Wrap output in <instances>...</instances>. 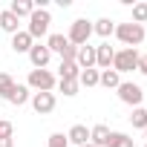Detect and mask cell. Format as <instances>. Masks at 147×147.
I'll use <instances>...</instances> for the list:
<instances>
[{
  "label": "cell",
  "mask_w": 147,
  "mask_h": 147,
  "mask_svg": "<svg viewBox=\"0 0 147 147\" xmlns=\"http://www.w3.org/2000/svg\"><path fill=\"white\" fill-rule=\"evenodd\" d=\"M127 49H136L138 43H144V26H138V23H115V32H113Z\"/></svg>",
  "instance_id": "1"
},
{
  "label": "cell",
  "mask_w": 147,
  "mask_h": 147,
  "mask_svg": "<svg viewBox=\"0 0 147 147\" xmlns=\"http://www.w3.org/2000/svg\"><path fill=\"white\" fill-rule=\"evenodd\" d=\"M49 23H52V15H49V9H35L32 15H29V38L32 40H38V38H49Z\"/></svg>",
  "instance_id": "2"
},
{
  "label": "cell",
  "mask_w": 147,
  "mask_h": 147,
  "mask_svg": "<svg viewBox=\"0 0 147 147\" xmlns=\"http://www.w3.org/2000/svg\"><path fill=\"white\" fill-rule=\"evenodd\" d=\"M26 87H29V90H35V92H52V90L58 87V78L52 75L49 69H29Z\"/></svg>",
  "instance_id": "3"
},
{
  "label": "cell",
  "mask_w": 147,
  "mask_h": 147,
  "mask_svg": "<svg viewBox=\"0 0 147 147\" xmlns=\"http://www.w3.org/2000/svg\"><path fill=\"white\" fill-rule=\"evenodd\" d=\"M90 35H92V23L84 20V18H78V20H72V26L66 32V40L72 46H84V43H90Z\"/></svg>",
  "instance_id": "4"
},
{
  "label": "cell",
  "mask_w": 147,
  "mask_h": 147,
  "mask_svg": "<svg viewBox=\"0 0 147 147\" xmlns=\"http://www.w3.org/2000/svg\"><path fill=\"white\" fill-rule=\"evenodd\" d=\"M115 92H118V98H121L127 107H133V110L141 107V101H144V90H141L138 84H133V81H121Z\"/></svg>",
  "instance_id": "5"
},
{
  "label": "cell",
  "mask_w": 147,
  "mask_h": 147,
  "mask_svg": "<svg viewBox=\"0 0 147 147\" xmlns=\"http://www.w3.org/2000/svg\"><path fill=\"white\" fill-rule=\"evenodd\" d=\"M138 66V49H118L115 52V58H113V69L118 72V75H121V72H133Z\"/></svg>",
  "instance_id": "6"
},
{
  "label": "cell",
  "mask_w": 147,
  "mask_h": 147,
  "mask_svg": "<svg viewBox=\"0 0 147 147\" xmlns=\"http://www.w3.org/2000/svg\"><path fill=\"white\" fill-rule=\"evenodd\" d=\"M55 107H58L55 92H32V110H35L38 115H49Z\"/></svg>",
  "instance_id": "7"
},
{
  "label": "cell",
  "mask_w": 147,
  "mask_h": 147,
  "mask_svg": "<svg viewBox=\"0 0 147 147\" xmlns=\"http://www.w3.org/2000/svg\"><path fill=\"white\" fill-rule=\"evenodd\" d=\"M113 58H115V49L107 40L95 46V69H113Z\"/></svg>",
  "instance_id": "8"
},
{
  "label": "cell",
  "mask_w": 147,
  "mask_h": 147,
  "mask_svg": "<svg viewBox=\"0 0 147 147\" xmlns=\"http://www.w3.org/2000/svg\"><path fill=\"white\" fill-rule=\"evenodd\" d=\"M29 61H32L35 69H46V63L52 61V52L46 49V43H35V46L29 49Z\"/></svg>",
  "instance_id": "9"
},
{
  "label": "cell",
  "mask_w": 147,
  "mask_h": 147,
  "mask_svg": "<svg viewBox=\"0 0 147 147\" xmlns=\"http://www.w3.org/2000/svg\"><path fill=\"white\" fill-rule=\"evenodd\" d=\"M66 141H69L72 147H84V144H90V130H87V124H72L69 133H66Z\"/></svg>",
  "instance_id": "10"
},
{
  "label": "cell",
  "mask_w": 147,
  "mask_h": 147,
  "mask_svg": "<svg viewBox=\"0 0 147 147\" xmlns=\"http://www.w3.org/2000/svg\"><path fill=\"white\" fill-rule=\"evenodd\" d=\"M75 63H78V69H95V46H90V43L78 46Z\"/></svg>",
  "instance_id": "11"
},
{
  "label": "cell",
  "mask_w": 147,
  "mask_h": 147,
  "mask_svg": "<svg viewBox=\"0 0 147 147\" xmlns=\"http://www.w3.org/2000/svg\"><path fill=\"white\" fill-rule=\"evenodd\" d=\"M110 127L107 124H95V127H90V144L92 147H107V141H110Z\"/></svg>",
  "instance_id": "12"
},
{
  "label": "cell",
  "mask_w": 147,
  "mask_h": 147,
  "mask_svg": "<svg viewBox=\"0 0 147 147\" xmlns=\"http://www.w3.org/2000/svg\"><path fill=\"white\" fill-rule=\"evenodd\" d=\"M32 46H35V40L29 38V32H26V29H20L18 35H12V49H15L18 55H23V52L29 55V49H32Z\"/></svg>",
  "instance_id": "13"
},
{
  "label": "cell",
  "mask_w": 147,
  "mask_h": 147,
  "mask_svg": "<svg viewBox=\"0 0 147 147\" xmlns=\"http://www.w3.org/2000/svg\"><path fill=\"white\" fill-rule=\"evenodd\" d=\"M9 104H15V107H23L26 101H32V90L26 87V84H15V90L9 92V98H6Z\"/></svg>",
  "instance_id": "14"
},
{
  "label": "cell",
  "mask_w": 147,
  "mask_h": 147,
  "mask_svg": "<svg viewBox=\"0 0 147 147\" xmlns=\"http://www.w3.org/2000/svg\"><path fill=\"white\" fill-rule=\"evenodd\" d=\"M78 75H81V69H78L75 61H61V66H58V81H78Z\"/></svg>",
  "instance_id": "15"
},
{
  "label": "cell",
  "mask_w": 147,
  "mask_h": 147,
  "mask_svg": "<svg viewBox=\"0 0 147 147\" xmlns=\"http://www.w3.org/2000/svg\"><path fill=\"white\" fill-rule=\"evenodd\" d=\"M66 46H69V40H66V35H61V32H52V35L46 38V49H49L52 55H63Z\"/></svg>",
  "instance_id": "16"
},
{
  "label": "cell",
  "mask_w": 147,
  "mask_h": 147,
  "mask_svg": "<svg viewBox=\"0 0 147 147\" xmlns=\"http://www.w3.org/2000/svg\"><path fill=\"white\" fill-rule=\"evenodd\" d=\"M0 29L9 32V35H18V32H20V20H18L9 9H0Z\"/></svg>",
  "instance_id": "17"
},
{
  "label": "cell",
  "mask_w": 147,
  "mask_h": 147,
  "mask_svg": "<svg viewBox=\"0 0 147 147\" xmlns=\"http://www.w3.org/2000/svg\"><path fill=\"white\" fill-rule=\"evenodd\" d=\"M9 12H12V15L20 20V18H29V15L35 12V3H32V0H12Z\"/></svg>",
  "instance_id": "18"
},
{
  "label": "cell",
  "mask_w": 147,
  "mask_h": 147,
  "mask_svg": "<svg viewBox=\"0 0 147 147\" xmlns=\"http://www.w3.org/2000/svg\"><path fill=\"white\" fill-rule=\"evenodd\" d=\"M101 75H98V84L101 87H107V90H118V84H121V75L115 69H98Z\"/></svg>",
  "instance_id": "19"
},
{
  "label": "cell",
  "mask_w": 147,
  "mask_h": 147,
  "mask_svg": "<svg viewBox=\"0 0 147 147\" xmlns=\"http://www.w3.org/2000/svg\"><path fill=\"white\" fill-rule=\"evenodd\" d=\"M92 32H95L98 38H104V40H107V38L115 32V23H113L110 18H101V20H95V23H92Z\"/></svg>",
  "instance_id": "20"
},
{
  "label": "cell",
  "mask_w": 147,
  "mask_h": 147,
  "mask_svg": "<svg viewBox=\"0 0 147 147\" xmlns=\"http://www.w3.org/2000/svg\"><path fill=\"white\" fill-rule=\"evenodd\" d=\"M107 147H136L133 144V138L127 136V133H110V141H107Z\"/></svg>",
  "instance_id": "21"
},
{
  "label": "cell",
  "mask_w": 147,
  "mask_h": 147,
  "mask_svg": "<svg viewBox=\"0 0 147 147\" xmlns=\"http://www.w3.org/2000/svg\"><path fill=\"white\" fill-rule=\"evenodd\" d=\"M98 75H101L98 69H81L78 84H81V87H98Z\"/></svg>",
  "instance_id": "22"
},
{
  "label": "cell",
  "mask_w": 147,
  "mask_h": 147,
  "mask_svg": "<svg viewBox=\"0 0 147 147\" xmlns=\"http://www.w3.org/2000/svg\"><path fill=\"white\" fill-rule=\"evenodd\" d=\"M130 124H133L136 130H144V127H147V110H144V107H136V110L130 113Z\"/></svg>",
  "instance_id": "23"
},
{
  "label": "cell",
  "mask_w": 147,
  "mask_h": 147,
  "mask_svg": "<svg viewBox=\"0 0 147 147\" xmlns=\"http://www.w3.org/2000/svg\"><path fill=\"white\" fill-rule=\"evenodd\" d=\"M78 90H81V84H78V81H58V92H63L66 98L78 95Z\"/></svg>",
  "instance_id": "24"
},
{
  "label": "cell",
  "mask_w": 147,
  "mask_h": 147,
  "mask_svg": "<svg viewBox=\"0 0 147 147\" xmlns=\"http://www.w3.org/2000/svg\"><path fill=\"white\" fill-rule=\"evenodd\" d=\"M15 90V78L9 75V72H0V95L9 98V92Z\"/></svg>",
  "instance_id": "25"
},
{
  "label": "cell",
  "mask_w": 147,
  "mask_h": 147,
  "mask_svg": "<svg viewBox=\"0 0 147 147\" xmlns=\"http://www.w3.org/2000/svg\"><path fill=\"white\" fill-rule=\"evenodd\" d=\"M133 23H147V3H133Z\"/></svg>",
  "instance_id": "26"
},
{
  "label": "cell",
  "mask_w": 147,
  "mask_h": 147,
  "mask_svg": "<svg viewBox=\"0 0 147 147\" xmlns=\"http://www.w3.org/2000/svg\"><path fill=\"white\" fill-rule=\"evenodd\" d=\"M0 138H15V124L0 118Z\"/></svg>",
  "instance_id": "27"
},
{
  "label": "cell",
  "mask_w": 147,
  "mask_h": 147,
  "mask_svg": "<svg viewBox=\"0 0 147 147\" xmlns=\"http://www.w3.org/2000/svg\"><path fill=\"white\" fill-rule=\"evenodd\" d=\"M46 147H69V141H66V136H63V133H52Z\"/></svg>",
  "instance_id": "28"
},
{
  "label": "cell",
  "mask_w": 147,
  "mask_h": 147,
  "mask_svg": "<svg viewBox=\"0 0 147 147\" xmlns=\"http://www.w3.org/2000/svg\"><path fill=\"white\" fill-rule=\"evenodd\" d=\"M141 75H147V55H138V66H136Z\"/></svg>",
  "instance_id": "29"
},
{
  "label": "cell",
  "mask_w": 147,
  "mask_h": 147,
  "mask_svg": "<svg viewBox=\"0 0 147 147\" xmlns=\"http://www.w3.org/2000/svg\"><path fill=\"white\" fill-rule=\"evenodd\" d=\"M0 147H15V138H0Z\"/></svg>",
  "instance_id": "30"
},
{
  "label": "cell",
  "mask_w": 147,
  "mask_h": 147,
  "mask_svg": "<svg viewBox=\"0 0 147 147\" xmlns=\"http://www.w3.org/2000/svg\"><path fill=\"white\" fill-rule=\"evenodd\" d=\"M144 138H147V127H144Z\"/></svg>",
  "instance_id": "31"
},
{
  "label": "cell",
  "mask_w": 147,
  "mask_h": 147,
  "mask_svg": "<svg viewBox=\"0 0 147 147\" xmlns=\"http://www.w3.org/2000/svg\"><path fill=\"white\" fill-rule=\"evenodd\" d=\"M84 147H87V144H84Z\"/></svg>",
  "instance_id": "32"
},
{
  "label": "cell",
  "mask_w": 147,
  "mask_h": 147,
  "mask_svg": "<svg viewBox=\"0 0 147 147\" xmlns=\"http://www.w3.org/2000/svg\"><path fill=\"white\" fill-rule=\"evenodd\" d=\"M144 147H147V144H144Z\"/></svg>",
  "instance_id": "33"
}]
</instances>
